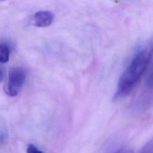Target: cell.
<instances>
[{"label":"cell","instance_id":"cell-1","mask_svg":"<svg viewBox=\"0 0 153 153\" xmlns=\"http://www.w3.org/2000/svg\"><path fill=\"white\" fill-rule=\"evenodd\" d=\"M153 54V44L140 50L133 57L119 78L113 99L117 101L128 96L148 68Z\"/></svg>","mask_w":153,"mask_h":153},{"label":"cell","instance_id":"cell-2","mask_svg":"<svg viewBox=\"0 0 153 153\" xmlns=\"http://www.w3.org/2000/svg\"><path fill=\"white\" fill-rule=\"evenodd\" d=\"M26 79V70L22 67H13L8 72L7 82L4 86L5 93L10 97L18 94Z\"/></svg>","mask_w":153,"mask_h":153},{"label":"cell","instance_id":"cell-3","mask_svg":"<svg viewBox=\"0 0 153 153\" xmlns=\"http://www.w3.org/2000/svg\"><path fill=\"white\" fill-rule=\"evenodd\" d=\"M54 15L49 11H38L33 17V23L39 27L49 26L53 22Z\"/></svg>","mask_w":153,"mask_h":153},{"label":"cell","instance_id":"cell-4","mask_svg":"<svg viewBox=\"0 0 153 153\" xmlns=\"http://www.w3.org/2000/svg\"><path fill=\"white\" fill-rule=\"evenodd\" d=\"M11 49L5 43H0V63H7L9 60Z\"/></svg>","mask_w":153,"mask_h":153},{"label":"cell","instance_id":"cell-5","mask_svg":"<svg viewBox=\"0 0 153 153\" xmlns=\"http://www.w3.org/2000/svg\"><path fill=\"white\" fill-rule=\"evenodd\" d=\"M145 85L148 89L153 90V65L150 68L146 75L145 79Z\"/></svg>","mask_w":153,"mask_h":153},{"label":"cell","instance_id":"cell-6","mask_svg":"<svg viewBox=\"0 0 153 153\" xmlns=\"http://www.w3.org/2000/svg\"><path fill=\"white\" fill-rule=\"evenodd\" d=\"M27 153H44L33 144H29L26 148Z\"/></svg>","mask_w":153,"mask_h":153},{"label":"cell","instance_id":"cell-7","mask_svg":"<svg viewBox=\"0 0 153 153\" xmlns=\"http://www.w3.org/2000/svg\"><path fill=\"white\" fill-rule=\"evenodd\" d=\"M7 140V134L5 131L0 130V145L4 144Z\"/></svg>","mask_w":153,"mask_h":153},{"label":"cell","instance_id":"cell-8","mask_svg":"<svg viewBox=\"0 0 153 153\" xmlns=\"http://www.w3.org/2000/svg\"><path fill=\"white\" fill-rule=\"evenodd\" d=\"M140 153H153V145L151 143H148L144 147Z\"/></svg>","mask_w":153,"mask_h":153},{"label":"cell","instance_id":"cell-9","mask_svg":"<svg viewBox=\"0 0 153 153\" xmlns=\"http://www.w3.org/2000/svg\"><path fill=\"white\" fill-rule=\"evenodd\" d=\"M114 153H133V152L132 150H131V149L123 148V149H120L114 152Z\"/></svg>","mask_w":153,"mask_h":153},{"label":"cell","instance_id":"cell-10","mask_svg":"<svg viewBox=\"0 0 153 153\" xmlns=\"http://www.w3.org/2000/svg\"><path fill=\"white\" fill-rule=\"evenodd\" d=\"M4 78V72L2 71V70L1 69H0V81H2V79Z\"/></svg>","mask_w":153,"mask_h":153},{"label":"cell","instance_id":"cell-11","mask_svg":"<svg viewBox=\"0 0 153 153\" xmlns=\"http://www.w3.org/2000/svg\"><path fill=\"white\" fill-rule=\"evenodd\" d=\"M0 1H1V0H0Z\"/></svg>","mask_w":153,"mask_h":153}]
</instances>
